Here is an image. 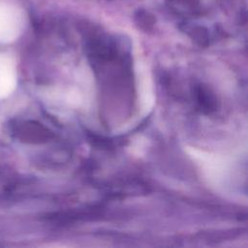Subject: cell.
Instances as JSON below:
<instances>
[{
	"label": "cell",
	"instance_id": "6da1fadb",
	"mask_svg": "<svg viewBox=\"0 0 248 248\" xmlns=\"http://www.w3.org/2000/svg\"><path fill=\"white\" fill-rule=\"evenodd\" d=\"M170 7L179 14H193L199 8V0H169Z\"/></svg>",
	"mask_w": 248,
	"mask_h": 248
}]
</instances>
